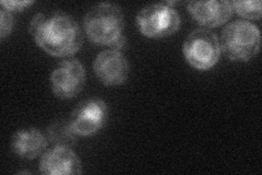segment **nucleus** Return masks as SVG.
<instances>
[{
	"label": "nucleus",
	"mask_w": 262,
	"mask_h": 175,
	"mask_svg": "<svg viewBox=\"0 0 262 175\" xmlns=\"http://www.w3.org/2000/svg\"><path fill=\"white\" fill-rule=\"evenodd\" d=\"M108 107L103 100L89 99L80 102L70 115V125L78 136H92L107 121Z\"/></svg>",
	"instance_id": "0eeeda50"
},
{
	"label": "nucleus",
	"mask_w": 262,
	"mask_h": 175,
	"mask_svg": "<svg viewBox=\"0 0 262 175\" xmlns=\"http://www.w3.org/2000/svg\"><path fill=\"white\" fill-rule=\"evenodd\" d=\"M85 83V70L77 58H69L56 66L51 74V88L59 99H72L78 95Z\"/></svg>",
	"instance_id": "423d86ee"
},
{
	"label": "nucleus",
	"mask_w": 262,
	"mask_h": 175,
	"mask_svg": "<svg viewBox=\"0 0 262 175\" xmlns=\"http://www.w3.org/2000/svg\"><path fill=\"white\" fill-rule=\"evenodd\" d=\"M83 27L88 37L94 44L111 47L122 36L125 27L124 12L115 4H98L85 14Z\"/></svg>",
	"instance_id": "f03ea898"
},
{
	"label": "nucleus",
	"mask_w": 262,
	"mask_h": 175,
	"mask_svg": "<svg viewBox=\"0 0 262 175\" xmlns=\"http://www.w3.org/2000/svg\"><path fill=\"white\" fill-rule=\"evenodd\" d=\"M93 69L103 85L120 86L129 76V63L125 55L116 49H106L98 54L93 63Z\"/></svg>",
	"instance_id": "6e6552de"
},
{
	"label": "nucleus",
	"mask_w": 262,
	"mask_h": 175,
	"mask_svg": "<svg viewBox=\"0 0 262 175\" xmlns=\"http://www.w3.org/2000/svg\"><path fill=\"white\" fill-rule=\"evenodd\" d=\"M3 8H5L6 10L10 11V12H18V11H23L26 10L28 7L33 5L34 3L31 2V0H24V2H16V0H2L0 2Z\"/></svg>",
	"instance_id": "2eb2a0df"
},
{
	"label": "nucleus",
	"mask_w": 262,
	"mask_h": 175,
	"mask_svg": "<svg viewBox=\"0 0 262 175\" xmlns=\"http://www.w3.org/2000/svg\"><path fill=\"white\" fill-rule=\"evenodd\" d=\"M13 29V15L5 8L0 9V38L4 40L10 34Z\"/></svg>",
	"instance_id": "4468645a"
},
{
	"label": "nucleus",
	"mask_w": 262,
	"mask_h": 175,
	"mask_svg": "<svg viewBox=\"0 0 262 175\" xmlns=\"http://www.w3.org/2000/svg\"><path fill=\"white\" fill-rule=\"evenodd\" d=\"M29 31L35 43L55 57H71L83 43L78 22L64 12L35 14L30 22Z\"/></svg>",
	"instance_id": "f257e3e1"
},
{
	"label": "nucleus",
	"mask_w": 262,
	"mask_h": 175,
	"mask_svg": "<svg viewBox=\"0 0 262 175\" xmlns=\"http://www.w3.org/2000/svg\"><path fill=\"white\" fill-rule=\"evenodd\" d=\"M39 171L45 175L80 174L82 164L71 147L54 146L42 155Z\"/></svg>",
	"instance_id": "1a4fd4ad"
},
{
	"label": "nucleus",
	"mask_w": 262,
	"mask_h": 175,
	"mask_svg": "<svg viewBox=\"0 0 262 175\" xmlns=\"http://www.w3.org/2000/svg\"><path fill=\"white\" fill-rule=\"evenodd\" d=\"M46 135L37 128H24L14 132L11 141L12 151L24 160H33L42 154L48 145Z\"/></svg>",
	"instance_id": "9b49d317"
},
{
	"label": "nucleus",
	"mask_w": 262,
	"mask_h": 175,
	"mask_svg": "<svg viewBox=\"0 0 262 175\" xmlns=\"http://www.w3.org/2000/svg\"><path fill=\"white\" fill-rule=\"evenodd\" d=\"M187 9L196 22L210 28L222 26L233 14L232 4L226 0L190 2L187 4Z\"/></svg>",
	"instance_id": "9d476101"
},
{
	"label": "nucleus",
	"mask_w": 262,
	"mask_h": 175,
	"mask_svg": "<svg viewBox=\"0 0 262 175\" xmlns=\"http://www.w3.org/2000/svg\"><path fill=\"white\" fill-rule=\"evenodd\" d=\"M183 52L193 68L208 70L217 64L222 49L214 33L208 29H196L186 37Z\"/></svg>",
	"instance_id": "39448f33"
},
{
	"label": "nucleus",
	"mask_w": 262,
	"mask_h": 175,
	"mask_svg": "<svg viewBox=\"0 0 262 175\" xmlns=\"http://www.w3.org/2000/svg\"><path fill=\"white\" fill-rule=\"evenodd\" d=\"M137 24L142 34L151 38L166 37L178 31L180 15L165 3L145 6L137 14Z\"/></svg>",
	"instance_id": "20e7f679"
},
{
	"label": "nucleus",
	"mask_w": 262,
	"mask_h": 175,
	"mask_svg": "<svg viewBox=\"0 0 262 175\" xmlns=\"http://www.w3.org/2000/svg\"><path fill=\"white\" fill-rule=\"evenodd\" d=\"M46 137L48 143L54 146L72 147L76 144L78 135L73 131L69 121H56L48 126Z\"/></svg>",
	"instance_id": "f8f14e48"
},
{
	"label": "nucleus",
	"mask_w": 262,
	"mask_h": 175,
	"mask_svg": "<svg viewBox=\"0 0 262 175\" xmlns=\"http://www.w3.org/2000/svg\"><path fill=\"white\" fill-rule=\"evenodd\" d=\"M233 11H236L239 15L250 20H259L262 14L260 0H245V2H231Z\"/></svg>",
	"instance_id": "ddd939ff"
},
{
	"label": "nucleus",
	"mask_w": 262,
	"mask_h": 175,
	"mask_svg": "<svg viewBox=\"0 0 262 175\" xmlns=\"http://www.w3.org/2000/svg\"><path fill=\"white\" fill-rule=\"evenodd\" d=\"M259 29L248 21L236 20L223 29L220 45L231 61L247 62L260 51Z\"/></svg>",
	"instance_id": "7ed1b4c3"
}]
</instances>
